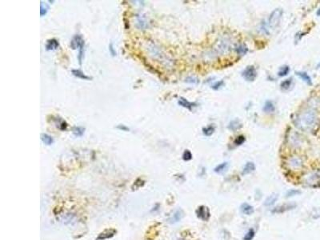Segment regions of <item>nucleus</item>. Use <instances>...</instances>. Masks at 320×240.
<instances>
[{"label": "nucleus", "mask_w": 320, "mask_h": 240, "mask_svg": "<svg viewBox=\"0 0 320 240\" xmlns=\"http://www.w3.org/2000/svg\"><path fill=\"white\" fill-rule=\"evenodd\" d=\"M192 158H193L192 153L189 150H185L183 154H182V159L184 161H190V160L192 159Z\"/></svg>", "instance_id": "30"}, {"label": "nucleus", "mask_w": 320, "mask_h": 240, "mask_svg": "<svg viewBox=\"0 0 320 240\" xmlns=\"http://www.w3.org/2000/svg\"><path fill=\"white\" fill-rule=\"evenodd\" d=\"M296 206L297 204L295 202H286V203H283V204H281L279 206H277L276 207L273 208L271 212L273 214H283L295 209V208H296Z\"/></svg>", "instance_id": "4"}, {"label": "nucleus", "mask_w": 320, "mask_h": 240, "mask_svg": "<svg viewBox=\"0 0 320 240\" xmlns=\"http://www.w3.org/2000/svg\"><path fill=\"white\" fill-rule=\"evenodd\" d=\"M318 67H320V63H319V64L318 65Z\"/></svg>", "instance_id": "38"}, {"label": "nucleus", "mask_w": 320, "mask_h": 240, "mask_svg": "<svg viewBox=\"0 0 320 240\" xmlns=\"http://www.w3.org/2000/svg\"><path fill=\"white\" fill-rule=\"evenodd\" d=\"M186 82H190V83H197V82H199V81H198V79H195V78L188 77L187 79H186Z\"/></svg>", "instance_id": "34"}, {"label": "nucleus", "mask_w": 320, "mask_h": 240, "mask_svg": "<svg viewBox=\"0 0 320 240\" xmlns=\"http://www.w3.org/2000/svg\"><path fill=\"white\" fill-rule=\"evenodd\" d=\"M223 81L221 80V81H220V82H219V81H218V82H215V83L214 85H212V88H213V89H215V90H218V88H220V87H221V86H223Z\"/></svg>", "instance_id": "33"}, {"label": "nucleus", "mask_w": 320, "mask_h": 240, "mask_svg": "<svg viewBox=\"0 0 320 240\" xmlns=\"http://www.w3.org/2000/svg\"><path fill=\"white\" fill-rule=\"evenodd\" d=\"M71 72L72 74H73V76H75L76 78H78V79H83V80H90V79H91V78L86 76V75H85L82 71H81L80 70H72Z\"/></svg>", "instance_id": "19"}, {"label": "nucleus", "mask_w": 320, "mask_h": 240, "mask_svg": "<svg viewBox=\"0 0 320 240\" xmlns=\"http://www.w3.org/2000/svg\"><path fill=\"white\" fill-rule=\"evenodd\" d=\"M115 233H116V230L106 229L98 235V236L97 237V240H104L108 239V238H111L115 235Z\"/></svg>", "instance_id": "9"}, {"label": "nucleus", "mask_w": 320, "mask_h": 240, "mask_svg": "<svg viewBox=\"0 0 320 240\" xmlns=\"http://www.w3.org/2000/svg\"><path fill=\"white\" fill-rule=\"evenodd\" d=\"M195 213L197 217L202 221H208L211 218V211L209 207L204 205H201L197 208Z\"/></svg>", "instance_id": "6"}, {"label": "nucleus", "mask_w": 320, "mask_h": 240, "mask_svg": "<svg viewBox=\"0 0 320 240\" xmlns=\"http://www.w3.org/2000/svg\"><path fill=\"white\" fill-rule=\"evenodd\" d=\"M256 167L255 164H254L253 162H247L245 164L244 167L243 169V171H242V174L243 175H249L250 173H252L255 170Z\"/></svg>", "instance_id": "12"}, {"label": "nucleus", "mask_w": 320, "mask_h": 240, "mask_svg": "<svg viewBox=\"0 0 320 240\" xmlns=\"http://www.w3.org/2000/svg\"><path fill=\"white\" fill-rule=\"evenodd\" d=\"M228 167H229V163H227V162H224V163H220L218 166H216L215 168L214 169V171L215 173H218V174H221V173L227 171Z\"/></svg>", "instance_id": "14"}, {"label": "nucleus", "mask_w": 320, "mask_h": 240, "mask_svg": "<svg viewBox=\"0 0 320 240\" xmlns=\"http://www.w3.org/2000/svg\"><path fill=\"white\" fill-rule=\"evenodd\" d=\"M242 76L245 79V80L248 81V82H253L257 78L258 73L256 68L254 66H248L246 67L245 70H243Z\"/></svg>", "instance_id": "5"}, {"label": "nucleus", "mask_w": 320, "mask_h": 240, "mask_svg": "<svg viewBox=\"0 0 320 240\" xmlns=\"http://www.w3.org/2000/svg\"><path fill=\"white\" fill-rule=\"evenodd\" d=\"M202 131H203V134L206 136H211L215 132V127L211 125L207 126V127H204L202 129Z\"/></svg>", "instance_id": "24"}, {"label": "nucleus", "mask_w": 320, "mask_h": 240, "mask_svg": "<svg viewBox=\"0 0 320 240\" xmlns=\"http://www.w3.org/2000/svg\"><path fill=\"white\" fill-rule=\"evenodd\" d=\"M316 14H317V15H318V16H320V8L318 10V11H317Z\"/></svg>", "instance_id": "37"}, {"label": "nucleus", "mask_w": 320, "mask_h": 240, "mask_svg": "<svg viewBox=\"0 0 320 240\" xmlns=\"http://www.w3.org/2000/svg\"><path fill=\"white\" fill-rule=\"evenodd\" d=\"M255 236V231H254V229H250L248 230L246 235H244L243 239V240H253V238Z\"/></svg>", "instance_id": "25"}, {"label": "nucleus", "mask_w": 320, "mask_h": 240, "mask_svg": "<svg viewBox=\"0 0 320 240\" xmlns=\"http://www.w3.org/2000/svg\"><path fill=\"white\" fill-rule=\"evenodd\" d=\"M311 217L313 219H318L320 218V208L315 207L311 210Z\"/></svg>", "instance_id": "26"}, {"label": "nucleus", "mask_w": 320, "mask_h": 240, "mask_svg": "<svg viewBox=\"0 0 320 240\" xmlns=\"http://www.w3.org/2000/svg\"><path fill=\"white\" fill-rule=\"evenodd\" d=\"M288 165L291 169H299L302 167V162L299 157H292L288 160Z\"/></svg>", "instance_id": "10"}, {"label": "nucleus", "mask_w": 320, "mask_h": 240, "mask_svg": "<svg viewBox=\"0 0 320 240\" xmlns=\"http://www.w3.org/2000/svg\"><path fill=\"white\" fill-rule=\"evenodd\" d=\"M184 215H185L184 211H183L182 209L177 210V211L173 214V215L168 219V222L170 224L176 223V222H179V221L184 217Z\"/></svg>", "instance_id": "8"}, {"label": "nucleus", "mask_w": 320, "mask_h": 240, "mask_svg": "<svg viewBox=\"0 0 320 240\" xmlns=\"http://www.w3.org/2000/svg\"><path fill=\"white\" fill-rule=\"evenodd\" d=\"M58 47H59V42L56 39H55L48 40L47 44H46V49H47V50H55Z\"/></svg>", "instance_id": "18"}, {"label": "nucleus", "mask_w": 320, "mask_h": 240, "mask_svg": "<svg viewBox=\"0 0 320 240\" xmlns=\"http://www.w3.org/2000/svg\"><path fill=\"white\" fill-rule=\"evenodd\" d=\"M301 191L299 190H296V189H291V190H288L286 194V198H291L293 197V196H299L300 195Z\"/></svg>", "instance_id": "29"}, {"label": "nucleus", "mask_w": 320, "mask_h": 240, "mask_svg": "<svg viewBox=\"0 0 320 240\" xmlns=\"http://www.w3.org/2000/svg\"><path fill=\"white\" fill-rule=\"evenodd\" d=\"M278 199H279V194L277 193L271 194V195L269 196L268 197L266 198V200L264 201V206H273V205L277 202Z\"/></svg>", "instance_id": "13"}, {"label": "nucleus", "mask_w": 320, "mask_h": 240, "mask_svg": "<svg viewBox=\"0 0 320 240\" xmlns=\"http://www.w3.org/2000/svg\"><path fill=\"white\" fill-rule=\"evenodd\" d=\"M84 131L85 129L83 127H75L73 128V130H72V132H73V134H75L76 137H81L83 135V134H84Z\"/></svg>", "instance_id": "22"}, {"label": "nucleus", "mask_w": 320, "mask_h": 240, "mask_svg": "<svg viewBox=\"0 0 320 240\" xmlns=\"http://www.w3.org/2000/svg\"><path fill=\"white\" fill-rule=\"evenodd\" d=\"M110 51H111V54H112V55H115L116 54V52L114 51V49H113L112 44L110 45Z\"/></svg>", "instance_id": "36"}, {"label": "nucleus", "mask_w": 320, "mask_h": 240, "mask_svg": "<svg viewBox=\"0 0 320 240\" xmlns=\"http://www.w3.org/2000/svg\"><path fill=\"white\" fill-rule=\"evenodd\" d=\"M41 139L42 141H43V143L48 146L51 145V144H53V143H54L53 138H52L51 136H50V135H48L47 134H42Z\"/></svg>", "instance_id": "20"}, {"label": "nucleus", "mask_w": 320, "mask_h": 240, "mask_svg": "<svg viewBox=\"0 0 320 240\" xmlns=\"http://www.w3.org/2000/svg\"><path fill=\"white\" fill-rule=\"evenodd\" d=\"M178 103H179L180 106H182V107L186 108V109H188L189 111H191L192 107H194V103L189 102V101L186 100V99H184V98H182V97H181L180 99H179V101H178Z\"/></svg>", "instance_id": "16"}, {"label": "nucleus", "mask_w": 320, "mask_h": 240, "mask_svg": "<svg viewBox=\"0 0 320 240\" xmlns=\"http://www.w3.org/2000/svg\"><path fill=\"white\" fill-rule=\"evenodd\" d=\"M241 127L242 125L239 120H233V121L231 122V123L229 124V126H228V128L233 131H237V130H239V128H241Z\"/></svg>", "instance_id": "21"}, {"label": "nucleus", "mask_w": 320, "mask_h": 240, "mask_svg": "<svg viewBox=\"0 0 320 240\" xmlns=\"http://www.w3.org/2000/svg\"><path fill=\"white\" fill-rule=\"evenodd\" d=\"M117 128L119 130H122V131H130V129H129L128 127H126L125 125H123V124H120V125H118V127H117Z\"/></svg>", "instance_id": "35"}, {"label": "nucleus", "mask_w": 320, "mask_h": 240, "mask_svg": "<svg viewBox=\"0 0 320 240\" xmlns=\"http://www.w3.org/2000/svg\"><path fill=\"white\" fill-rule=\"evenodd\" d=\"M317 121L316 114L314 111L311 109L305 110L303 112L299 114L295 118V126L304 130L309 131L315 127Z\"/></svg>", "instance_id": "1"}, {"label": "nucleus", "mask_w": 320, "mask_h": 240, "mask_svg": "<svg viewBox=\"0 0 320 240\" xmlns=\"http://www.w3.org/2000/svg\"><path fill=\"white\" fill-rule=\"evenodd\" d=\"M283 10L275 9L272 11L268 19V26L272 29H275L279 26L283 16Z\"/></svg>", "instance_id": "3"}, {"label": "nucleus", "mask_w": 320, "mask_h": 240, "mask_svg": "<svg viewBox=\"0 0 320 240\" xmlns=\"http://www.w3.org/2000/svg\"><path fill=\"white\" fill-rule=\"evenodd\" d=\"M40 14H41V16L43 17L44 14H47V11H48V7H47V6L46 5L44 7V4L43 3H41V8H40Z\"/></svg>", "instance_id": "32"}, {"label": "nucleus", "mask_w": 320, "mask_h": 240, "mask_svg": "<svg viewBox=\"0 0 320 240\" xmlns=\"http://www.w3.org/2000/svg\"><path fill=\"white\" fill-rule=\"evenodd\" d=\"M240 211L243 215H251L254 212V207L247 202H243L240 206Z\"/></svg>", "instance_id": "11"}, {"label": "nucleus", "mask_w": 320, "mask_h": 240, "mask_svg": "<svg viewBox=\"0 0 320 240\" xmlns=\"http://www.w3.org/2000/svg\"><path fill=\"white\" fill-rule=\"evenodd\" d=\"M246 141V138L245 136H243V135H239V136H238L237 138H235V140H234V144H235L236 146H240L242 145V144H243V143Z\"/></svg>", "instance_id": "31"}, {"label": "nucleus", "mask_w": 320, "mask_h": 240, "mask_svg": "<svg viewBox=\"0 0 320 240\" xmlns=\"http://www.w3.org/2000/svg\"><path fill=\"white\" fill-rule=\"evenodd\" d=\"M235 50L239 55H244L247 54V51H248V48L246 47L245 45H239V46H238V47H236Z\"/></svg>", "instance_id": "23"}, {"label": "nucleus", "mask_w": 320, "mask_h": 240, "mask_svg": "<svg viewBox=\"0 0 320 240\" xmlns=\"http://www.w3.org/2000/svg\"><path fill=\"white\" fill-rule=\"evenodd\" d=\"M263 110L265 113H272V112H274V111H275V105H274V103L272 101L267 100V101H266V102L264 103V106H263Z\"/></svg>", "instance_id": "15"}, {"label": "nucleus", "mask_w": 320, "mask_h": 240, "mask_svg": "<svg viewBox=\"0 0 320 240\" xmlns=\"http://www.w3.org/2000/svg\"><path fill=\"white\" fill-rule=\"evenodd\" d=\"M289 71H290V67L288 66H283V67H281L278 75H279V76H280V77H283V76H287Z\"/></svg>", "instance_id": "28"}, {"label": "nucleus", "mask_w": 320, "mask_h": 240, "mask_svg": "<svg viewBox=\"0 0 320 240\" xmlns=\"http://www.w3.org/2000/svg\"><path fill=\"white\" fill-rule=\"evenodd\" d=\"M71 47L73 49H80L82 47H84V40H83L82 36L79 35V34L75 35L71 42Z\"/></svg>", "instance_id": "7"}, {"label": "nucleus", "mask_w": 320, "mask_h": 240, "mask_svg": "<svg viewBox=\"0 0 320 240\" xmlns=\"http://www.w3.org/2000/svg\"><path fill=\"white\" fill-rule=\"evenodd\" d=\"M291 84H292V79H286V80H284L283 82H282V83H281V88H282L283 90L286 91V90H288L289 88H290V86H291Z\"/></svg>", "instance_id": "27"}, {"label": "nucleus", "mask_w": 320, "mask_h": 240, "mask_svg": "<svg viewBox=\"0 0 320 240\" xmlns=\"http://www.w3.org/2000/svg\"><path fill=\"white\" fill-rule=\"evenodd\" d=\"M296 75L302 79V81H304L305 82H307L308 85H312V80H311V78L310 77V76L308 75L307 72H296Z\"/></svg>", "instance_id": "17"}, {"label": "nucleus", "mask_w": 320, "mask_h": 240, "mask_svg": "<svg viewBox=\"0 0 320 240\" xmlns=\"http://www.w3.org/2000/svg\"><path fill=\"white\" fill-rule=\"evenodd\" d=\"M303 183L310 187H320V171H315L308 175L303 179Z\"/></svg>", "instance_id": "2"}]
</instances>
